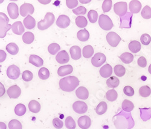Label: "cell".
Instances as JSON below:
<instances>
[{"label":"cell","instance_id":"1","mask_svg":"<svg viewBox=\"0 0 151 129\" xmlns=\"http://www.w3.org/2000/svg\"><path fill=\"white\" fill-rule=\"evenodd\" d=\"M114 125L117 129H131L134 125V122L130 113L121 112L114 118Z\"/></svg>","mask_w":151,"mask_h":129},{"label":"cell","instance_id":"2","mask_svg":"<svg viewBox=\"0 0 151 129\" xmlns=\"http://www.w3.org/2000/svg\"><path fill=\"white\" fill-rule=\"evenodd\" d=\"M59 87L62 91L71 92L79 85V80L76 76H67L59 81Z\"/></svg>","mask_w":151,"mask_h":129},{"label":"cell","instance_id":"3","mask_svg":"<svg viewBox=\"0 0 151 129\" xmlns=\"http://www.w3.org/2000/svg\"><path fill=\"white\" fill-rule=\"evenodd\" d=\"M9 22L7 16L4 13L0 12V38H4L7 33L12 28V25Z\"/></svg>","mask_w":151,"mask_h":129},{"label":"cell","instance_id":"4","mask_svg":"<svg viewBox=\"0 0 151 129\" xmlns=\"http://www.w3.org/2000/svg\"><path fill=\"white\" fill-rule=\"evenodd\" d=\"M55 19V17L54 15L52 13L48 12L45 15L44 19L40 21L37 23V27L41 31L47 30L53 24Z\"/></svg>","mask_w":151,"mask_h":129},{"label":"cell","instance_id":"5","mask_svg":"<svg viewBox=\"0 0 151 129\" xmlns=\"http://www.w3.org/2000/svg\"><path fill=\"white\" fill-rule=\"evenodd\" d=\"M99 24L102 29L108 31L114 27V24L109 16L105 15H101L99 18Z\"/></svg>","mask_w":151,"mask_h":129},{"label":"cell","instance_id":"6","mask_svg":"<svg viewBox=\"0 0 151 129\" xmlns=\"http://www.w3.org/2000/svg\"><path fill=\"white\" fill-rule=\"evenodd\" d=\"M106 40L112 47H116L122 40L121 37L115 32H109L106 35Z\"/></svg>","mask_w":151,"mask_h":129},{"label":"cell","instance_id":"7","mask_svg":"<svg viewBox=\"0 0 151 129\" xmlns=\"http://www.w3.org/2000/svg\"><path fill=\"white\" fill-rule=\"evenodd\" d=\"M128 10L127 3L120 1L116 3L114 5V11L116 14L119 16H123L127 13Z\"/></svg>","mask_w":151,"mask_h":129},{"label":"cell","instance_id":"8","mask_svg":"<svg viewBox=\"0 0 151 129\" xmlns=\"http://www.w3.org/2000/svg\"><path fill=\"white\" fill-rule=\"evenodd\" d=\"M20 69L16 65H11L7 69V75L10 79L15 80L19 77Z\"/></svg>","mask_w":151,"mask_h":129},{"label":"cell","instance_id":"9","mask_svg":"<svg viewBox=\"0 0 151 129\" xmlns=\"http://www.w3.org/2000/svg\"><path fill=\"white\" fill-rule=\"evenodd\" d=\"M106 56L102 53H96L93 58L91 59V63L96 67H99L101 66L102 64L106 61Z\"/></svg>","mask_w":151,"mask_h":129},{"label":"cell","instance_id":"10","mask_svg":"<svg viewBox=\"0 0 151 129\" xmlns=\"http://www.w3.org/2000/svg\"><path fill=\"white\" fill-rule=\"evenodd\" d=\"M73 109L75 112L79 114H82L86 112L88 110V106L83 101H77L73 103Z\"/></svg>","mask_w":151,"mask_h":129},{"label":"cell","instance_id":"11","mask_svg":"<svg viewBox=\"0 0 151 129\" xmlns=\"http://www.w3.org/2000/svg\"><path fill=\"white\" fill-rule=\"evenodd\" d=\"M35 11L34 7L30 3H24L20 7V14L22 17H27L29 14L32 15Z\"/></svg>","mask_w":151,"mask_h":129},{"label":"cell","instance_id":"12","mask_svg":"<svg viewBox=\"0 0 151 129\" xmlns=\"http://www.w3.org/2000/svg\"><path fill=\"white\" fill-rule=\"evenodd\" d=\"M7 93L10 99H17L21 96V89L18 85H14L8 88Z\"/></svg>","mask_w":151,"mask_h":129},{"label":"cell","instance_id":"13","mask_svg":"<svg viewBox=\"0 0 151 129\" xmlns=\"http://www.w3.org/2000/svg\"><path fill=\"white\" fill-rule=\"evenodd\" d=\"M7 11L9 16L12 19H17L19 16L18 7L15 3H9L7 6Z\"/></svg>","mask_w":151,"mask_h":129},{"label":"cell","instance_id":"14","mask_svg":"<svg viewBox=\"0 0 151 129\" xmlns=\"http://www.w3.org/2000/svg\"><path fill=\"white\" fill-rule=\"evenodd\" d=\"M70 24V19L69 17L65 15H62L59 16L56 21L57 26L60 28H66Z\"/></svg>","mask_w":151,"mask_h":129},{"label":"cell","instance_id":"15","mask_svg":"<svg viewBox=\"0 0 151 129\" xmlns=\"http://www.w3.org/2000/svg\"><path fill=\"white\" fill-rule=\"evenodd\" d=\"M78 123L79 127L82 129H88L91 125V120L88 116L84 115L78 119Z\"/></svg>","mask_w":151,"mask_h":129},{"label":"cell","instance_id":"16","mask_svg":"<svg viewBox=\"0 0 151 129\" xmlns=\"http://www.w3.org/2000/svg\"><path fill=\"white\" fill-rule=\"evenodd\" d=\"M57 62L59 64H66L70 60V57L68 54L65 50H62L58 54L56 57Z\"/></svg>","mask_w":151,"mask_h":129},{"label":"cell","instance_id":"17","mask_svg":"<svg viewBox=\"0 0 151 129\" xmlns=\"http://www.w3.org/2000/svg\"><path fill=\"white\" fill-rule=\"evenodd\" d=\"M76 96L82 100H86L88 98L89 96V92L85 87L84 86H80L79 87L76 91Z\"/></svg>","mask_w":151,"mask_h":129},{"label":"cell","instance_id":"18","mask_svg":"<svg viewBox=\"0 0 151 129\" xmlns=\"http://www.w3.org/2000/svg\"><path fill=\"white\" fill-rule=\"evenodd\" d=\"M71 58L74 60H78L81 58V49L78 46H73L70 49Z\"/></svg>","mask_w":151,"mask_h":129},{"label":"cell","instance_id":"19","mask_svg":"<svg viewBox=\"0 0 151 129\" xmlns=\"http://www.w3.org/2000/svg\"><path fill=\"white\" fill-rule=\"evenodd\" d=\"M12 30L13 33L17 35H21L25 31V28L21 22L18 21L12 25Z\"/></svg>","mask_w":151,"mask_h":129},{"label":"cell","instance_id":"20","mask_svg":"<svg viewBox=\"0 0 151 129\" xmlns=\"http://www.w3.org/2000/svg\"><path fill=\"white\" fill-rule=\"evenodd\" d=\"M99 73L102 77L104 78H108L112 74V68L109 64H106L100 69Z\"/></svg>","mask_w":151,"mask_h":129},{"label":"cell","instance_id":"21","mask_svg":"<svg viewBox=\"0 0 151 129\" xmlns=\"http://www.w3.org/2000/svg\"><path fill=\"white\" fill-rule=\"evenodd\" d=\"M73 71V68L71 65H65L61 66L58 70V74L60 76H64L71 74Z\"/></svg>","mask_w":151,"mask_h":129},{"label":"cell","instance_id":"22","mask_svg":"<svg viewBox=\"0 0 151 129\" xmlns=\"http://www.w3.org/2000/svg\"><path fill=\"white\" fill-rule=\"evenodd\" d=\"M129 10L132 13H138L142 9V3L139 1L132 0L129 3Z\"/></svg>","mask_w":151,"mask_h":129},{"label":"cell","instance_id":"23","mask_svg":"<svg viewBox=\"0 0 151 129\" xmlns=\"http://www.w3.org/2000/svg\"><path fill=\"white\" fill-rule=\"evenodd\" d=\"M29 62L37 67L42 66L44 64L43 60L36 55H31L29 57Z\"/></svg>","mask_w":151,"mask_h":129},{"label":"cell","instance_id":"24","mask_svg":"<svg viewBox=\"0 0 151 129\" xmlns=\"http://www.w3.org/2000/svg\"><path fill=\"white\" fill-rule=\"evenodd\" d=\"M23 22H24V26L28 30H32L35 27V25H36L35 19L30 15H28L24 19Z\"/></svg>","mask_w":151,"mask_h":129},{"label":"cell","instance_id":"25","mask_svg":"<svg viewBox=\"0 0 151 129\" xmlns=\"http://www.w3.org/2000/svg\"><path fill=\"white\" fill-rule=\"evenodd\" d=\"M29 109L33 113H38L41 110L40 103L36 100H31L29 103Z\"/></svg>","mask_w":151,"mask_h":129},{"label":"cell","instance_id":"26","mask_svg":"<svg viewBox=\"0 0 151 129\" xmlns=\"http://www.w3.org/2000/svg\"><path fill=\"white\" fill-rule=\"evenodd\" d=\"M77 37L79 40L81 42H86L89 39L90 33L88 31H87L86 29L81 30L78 31L77 34Z\"/></svg>","mask_w":151,"mask_h":129},{"label":"cell","instance_id":"27","mask_svg":"<svg viewBox=\"0 0 151 129\" xmlns=\"http://www.w3.org/2000/svg\"><path fill=\"white\" fill-rule=\"evenodd\" d=\"M6 49L8 52L12 55H17L18 53V51H19V47L18 45L15 43H9L6 46Z\"/></svg>","mask_w":151,"mask_h":129},{"label":"cell","instance_id":"28","mask_svg":"<svg viewBox=\"0 0 151 129\" xmlns=\"http://www.w3.org/2000/svg\"><path fill=\"white\" fill-rule=\"evenodd\" d=\"M129 49L132 53H137L141 50V44L139 42L134 40L129 43Z\"/></svg>","mask_w":151,"mask_h":129},{"label":"cell","instance_id":"29","mask_svg":"<svg viewBox=\"0 0 151 129\" xmlns=\"http://www.w3.org/2000/svg\"><path fill=\"white\" fill-rule=\"evenodd\" d=\"M120 84L119 79L116 76L110 77L106 81V85L109 88H117Z\"/></svg>","mask_w":151,"mask_h":129},{"label":"cell","instance_id":"30","mask_svg":"<svg viewBox=\"0 0 151 129\" xmlns=\"http://www.w3.org/2000/svg\"><path fill=\"white\" fill-rule=\"evenodd\" d=\"M83 57L85 58H90L93 55L94 49L91 45L85 46L82 50Z\"/></svg>","mask_w":151,"mask_h":129},{"label":"cell","instance_id":"31","mask_svg":"<svg viewBox=\"0 0 151 129\" xmlns=\"http://www.w3.org/2000/svg\"><path fill=\"white\" fill-rule=\"evenodd\" d=\"M122 109L126 112H131L134 109V105L133 103L129 100H124L122 104Z\"/></svg>","mask_w":151,"mask_h":129},{"label":"cell","instance_id":"32","mask_svg":"<svg viewBox=\"0 0 151 129\" xmlns=\"http://www.w3.org/2000/svg\"><path fill=\"white\" fill-rule=\"evenodd\" d=\"M108 109V106L106 103L105 101H101L96 108V112L98 115L104 114Z\"/></svg>","mask_w":151,"mask_h":129},{"label":"cell","instance_id":"33","mask_svg":"<svg viewBox=\"0 0 151 129\" xmlns=\"http://www.w3.org/2000/svg\"><path fill=\"white\" fill-rule=\"evenodd\" d=\"M35 40V35L31 32H26L22 35V40L26 44H31Z\"/></svg>","mask_w":151,"mask_h":129},{"label":"cell","instance_id":"34","mask_svg":"<svg viewBox=\"0 0 151 129\" xmlns=\"http://www.w3.org/2000/svg\"><path fill=\"white\" fill-rule=\"evenodd\" d=\"M121 61L124 64H129L132 62L134 60V56L132 54L129 52H124L120 56Z\"/></svg>","mask_w":151,"mask_h":129},{"label":"cell","instance_id":"35","mask_svg":"<svg viewBox=\"0 0 151 129\" xmlns=\"http://www.w3.org/2000/svg\"><path fill=\"white\" fill-rule=\"evenodd\" d=\"M118 94L115 89H110L106 93V98L109 101H114L117 100Z\"/></svg>","mask_w":151,"mask_h":129},{"label":"cell","instance_id":"36","mask_svg":"<svg viewBox=\"0 0 151 129\" xmlns=\"http://www.w3.org/2000/svg\"><path fill=\"white\" fill-rule=\"evenodd\" d=\"M76 24L79 28H85L87 26L88 22L85 16H78L76 18Z\"/></svg>","mask_w":151,"mask_h":129},{"label":"cell","instance_id":"37","mask_svg":"<svg viewBox=\"0 0 151 129\" xmlns=\"http://www.w3.org/2000/svg\"><path fill=\"white\" fill-rule=\"evenodd\" d=\"M15 112L17 115L19 116V117L24 115L26 112V106L23 104H21V103L18 104L15 108Z\"/></svg>","mask_w":151,"mask_h":129},{"label":"cell","instance_id":"38","mask_svg":"<svg viewBox=\"0 0 151 129\" xmlns=\"http://www.w3.org/2000/svg\"><path fill=\"white\" fill-rule=\"evenodd\" d=\"M60 49V46L58 43H52L50 44L48 47V52L51 55H56L59 50Z\"/></svg>","mask_w":151,"mask_h":129},{"label":"cell","instance_id":"39","mask_svg":"<svg viewBox=\"0 0 151 129\" xmlns=\"http://www.w3.org/2000/svg\"><path fill=\"white\" fill-rule=\"evenodd\" d=\"M139 94L143 97H147L151 94V89L147 85L143 86L139 89Z\"/></svg>","mask_w":151,"mask_h":129},{"label":"cell","instance_id":"40","mask_svg":"<svg viewBox=\"0 0 151 129\" xmlns=\"http://www.w3.org/2000/svg\"><path fill=\"white\" fill-rule=\"evenodd\" d=\"M38 76L42 80H46L50 77V72L45 67H42L38 72Z\"/></svg>","mask_w":151,"mask_h":129},{"label":"cell","instance_id":"41","mask_svg":"<svg viewBox=\"0 0 151 129\" xmlns=\"http://www.w3.org/2000/svg\"><path fill=\"white\" fill-rule=\"evenodd\" d=\"M115 74L119 77H122L125 74L126 69L122 65H116L114 69Z\"/></svg>","mask_w":151,"mask_h":129},{"label":"cell","instance_id":"42","mask_svg":"<svg viewBox=\"0 0 151 129\" xmlns=\"http://www.w3.org/2000/svg\"><path fill=\"white\" fill-rule=\"evenodd\" d=\"M141 15L145 19H150L151 18V8L148 6H146L142 10Z\"/></svg>","mask_w":151,"mask_h":129},{"label":"cell","instance_id":"43","mask_svg":"<svg viewBox=\"0 0 151 129\" xmlns=\"http://www.w3.org/2000/svg\"><path fill=\"white\" fill-rule=\"evenodd\" d=\"M88 18L90 22L94 23L97 21L98 19V13L96 10H91L88 13Z\"/></svg>","mask_w":151,"mask_h":129},{"label":"cell","instance_id":"44","mask_svg":"<svg viewBox=\"0 0 151 129\" xmlns=\"http://www.w3.org/2000/svg\"><path fill=\"white\" fill-rule=\"evenodd\" d=\"M9 129H22V126L18 120H12L9 123Z\"/></svg>","mask_w":151,"mask_h":129},{"label":"cell","instance_id":"45","mask_svg":"<svg viewBox=\"0 0 151 129\" xmlns=\"http://www.w3.org/2000/svg\"><path fill=\"white\" fill-rule=\"evenodd\" d=\"M65 123L66 127L68 129H75L76 126L74 119L71 117H70V116L67 117Z\"/></svg>","mask_w":151,"mask_h":129},{"label":"cell","instance_id":"46","mask_svg":"<svg viewBox=\"0 0 151 129\" xmlns=\"http://www.w3.org/2000/svg\"><path fill=\"white\" fill-rule=\"evenodd\" d=\"M22 79L26 82H29L32 80L33 77V73L29 70H26L22 73Z\"/></svg>","mask_w":151,"mask_h":129},{"label":"cell","instance_id":"47","mask_svg":"<svg viewBox=\"0 0 151 129\" xmlns=\"http://www.w3.org/2000/svg\"><path fill=\"white\" fill-rule=\"evenodd\" d=\"M112 2L111 0H105V1H104L102 4V10L104 12L106 13L109 11L112 7Z\"/></svg>","mask_w":151,"mask_h":129},{"label":"cell","instance_id":"48","mask_svg":"<svg viewBox=\"0 0 151 129\" xmlns=\"http://www.w3.org/2000/svg\"><path fill=\"white\" fill-rule=\"evenodd\" d=\"M140 40L143 45H148L151 42V37L147 34H143L140 37Z\"/></svg>","mask_w":151,"mask_h":129},{"label":"cell","instance_id":"49","mask_svg":"<svg viewBox=\"0 0 151 129\" xmlns=\"http://www.w3.org/2000/svg\"><path fill=\"white\" fill-rule=\"evenodd\" d=\"M73 13L76 15H85L86 13V9L85 7L83 6H79L77 7L76 9L73 10Z\"/></svg>","mask_w":151,"mask_h":129},{"label":"cell","instance_id":"50","mask_svg":"<svg viewBox=\"0 0 151 129\" xmlns=\"http://www.w3.org/2000/svg\"><path fill=\"white\" fill-rule=\"evenodd\" d=\"M123 92L125 95L129 97H132L134 94V90L131 86H126L123 89Z\"/></svg>","mask_w":151,"mask_h":129},{"label":"cell","instance_id":"51","mask_svg":"<svg viewBox=\"0 0 151 129\" xmlns=\"http://www.w3.org/2000/svg\"><path fill=\"white\" fill-rule=\"evenodd\" d=\"M53 124L54 127L57 129H60L63 127L64 125V123L58 118H55L53 120Z\"/></svg>","mask_w":151,"mask_h":129},{"label":"cell","instance_id":"52","mask_svg":"<svg viewBox=\"0 0 151 129\" xmlns=\"http://www.w3.org/2000/svg\"><path fill=\"white\" fill-rule=\"evenodd\" d=\"M66 4L69 9H73L76 7H77L78 4V0H67Z\"/></svg>","mask_w":151,"mask_h":129},{"label":"cell","instance_id":"53","mask_svg":"<svg viewBox=\"0 0 151 129\" xmlns=\"http://www.w3.org/2000/svg\"><path fill=\"white\" fill-rule=\"evenodd\" d=\"M138 65L142 68H145L147 66V61L144 57H140L137 61Z\"/></svg>","mask_w":151,"mask_h":129},{"label":"cell","instance_id":"54","mask_svg":"<svg viewBox=\"0 0 151 129\" xmlns=\"http://www.w3.org/2000/svg\"><path fill=\"white\" fill-rule=\"evenodd\" d=\"M7 57V54L3 50H0V62L5 61Z\"/></svg>","mask_w":151,"mask_h":129},{"label":"cell","instance_id":"55","mask_svg":"<svg viewBox=\"0 0 151 129\" xmlns=\"http://www.w3.org/2000/svg\"><path fill=\"white\" fill-rule=\"evenodd\" d=\"M5 93H6V89H5L4 86L1 82H0V97H3Z\"/></svg>","mask_w":151,"mask_h":129},{"label":"cell","instance_id":"56","mask_svg":"<svg viewBox=\"0 0 151 129\" xmlns=\"http://www.w3.org/2000/svg\"><path fill=\"white\" fill-rule=\"evenodd\" d=\"M6 124L3 122H0V129H6Z\"/></svg>","mask_w":151,"mask_h":129},{"label":"cell","instance_id":"57","mask_svg":"<svg viewBox=\"0 0 151 129\" xmlns=\"http://www.w3.org/2000/svg\"><path fill=\"white\" fill-rule=\"evenodd\" d=\"M40 3H42V4H48L49 3L51 2V1H39Z\"/></svg>","mask_w":151,"mask_h":129},{"label":"cell","instance_id":"58","mask_svg":"<svg viewBox=\"0 0 151 129\" xmlns=\"http://www.w3.org/2000/svg\"><path fill=\"white\" fill-rule=\"evenodd\" d=\"M91 1H87L86 2L85 1H80V2L82 3V4H83V3H90Z\"/></svg>","mask_w":151,"mask_h":129},{"label":"cell","instance_id":"59","mask_svg":"<svg viewBox=\"0 0 151 129\" xmlns=\"http://www.w3.org/2000/svg\"><path fill=\"white\" fill-rule=\"evenodd\" d=\"M149 72L150 73V74H151V64L149 67Z\"/></svg>","mask_w":151,"mask_h":129},{"label":"cell","instance_id":"60","mask_svg":"<svg viewBox=\"0 0 151 129\" xmlns=\"http://www.w3.org/2000/svg\"><path fill=\"white\" fill-rule=\"evenodd\" d=\"M1 66H0V73H1Z\"/></svg>","mask_w":151,"mask_h":129}]
</instances>
